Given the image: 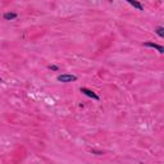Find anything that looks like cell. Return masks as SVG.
Returning a JSON list of instances; mask_svg holds the SVG:
<instances>
[{
	"label": "cell",
	"instance_id": "6da1fadb",
	"mask_svg": "<svg viewBox=\"0 0 164 164\" xmlns=\"http://www.w3.org/2000/svg\"><path fill=\"white\" fill-rule=\"evenodd\" d=\"M56 80H58L59 82H63V83H68V82L77 81V76L68 75V73H63V75H59L58 77H56Z\"/></svg>",
	"mask_w": 164,
	"mask_h": 164
},
{
	"label": "cell",
	"instance_id": "7a4b0ae2",
	"mask_svg": "<svg viewBox=\"0 0 164 164\" xmlns=\"http://www.w3.org/2000/svg\"><path fill=\"white\" fill-rule=\"evenodd\" d=\"M80 91H81L83 95H86V96L92 97V99H94V100H100L99 95H97L96 92H94V91H92V90L87 89V87H81V89H80Z\"/></svg>",
	"mask_w": 164,
	"mask_h": 164
},
{
	"label": "cell",
	"instance_id": "3957f363",
	"mask_svg": "<svg viewBox=\"0 0 164 164\" xmlns=\"http://www.w3.org/2000/svg\"><path fill=\"white\" fill-rule=\"evenodd\" d=\"M144 46H147V48H153V49H157L160 54L164 53V48L159 44H155V42H151V41H147V42H144Z\"/></svg>",
	"mask_w": 164,
	"mask_h": 164
},
{
	"label": "cell",
	"instance_id": "277c9868",
	"mask_svg": "<svg viewBox=\"0 0 164 164\" xmlns=\"http://www.w3.org/2000/svg\"><path fill=\"white\" fill-rule=\"evenodd\" d=\"M17 17H18V14L15 12H7V13H4V15H3V18H4L5 21H13Z\"/></svg>",
	"mask_w": 164,
	"mask_h": 164
},
{
	"label": "cell",
	"instance_id": "5b68a950",
	"mask_svg": "<svg viewBox=\"0 0 164 164\" xmlns=\"http://www.w3.org/2000/svg\"><path fill=\"white\" fill-rule=\"evenodd\" d=\"M127 3H130L131 5H132L133 8H136L137 10H144V7H142V4H141L140 1H137V0H126Z\"/></svg>",
	"mask_w": 164,
	"mask_h": 164
},
{
	"label": "cell",
	"instance_id": "8992f818",
	"mask_svg": "<svg viewBox=\"0 0 164 164\" xmlns=\"http://www.w3.org/2000/svg\"><path fill=\"white\" fill-rule=\"evenodd\" d=\"M155 32H157L158 36L164 37V27H163V26H158L157 28H155Z\"/></svg>",
	"mask_w": 164,
	"mask_h": 164
},
{
	"label": "cell",
	"instance_id": "52a82bcc",
	"mask_svg": "<svg viewBox=\"0 0 164 164\" xmlns=\"http://www.w3.org/2000/svg\"><path fill=\"white\" fill-rule=\"evenodd\" d=\"M48 68H49V69H51V71H59V68L56 67V65H51V64H50Z\"/></svg>",
	"mask_w": 164,
	"mask_h": 164
},
{
	"label": "cell",
	"instance_id": "ba28073f",
	"mask_svg": "<svg viewBox=\"0 0 164 164\" xmlns=\"http://www.w3.org/2000/svg\"><path fill=\"white\" fill-rule=\"evenodd\" d=\"M90 151L94 153V154H96V155H101V154H103L101 151H96V150H90Z\"/></svg>",
	"mask_w": 164,
	"mask_h": 164
},
{
	"label": "cell",
	"instance_id": "9c48e42d",
	"mask_svg": "<svg viewBox=\"0 0 164 164\" xmlns=\"http://www.w3.org/2000/svg\"><path fill=\"white\" fill-rule=\"evenodd\" d=\"M3 82H4V81H3V78L0 77V83H3Z\"/></svg>",
	"mask_w": 164,
	"mask_h": 164
}]
</instances>
